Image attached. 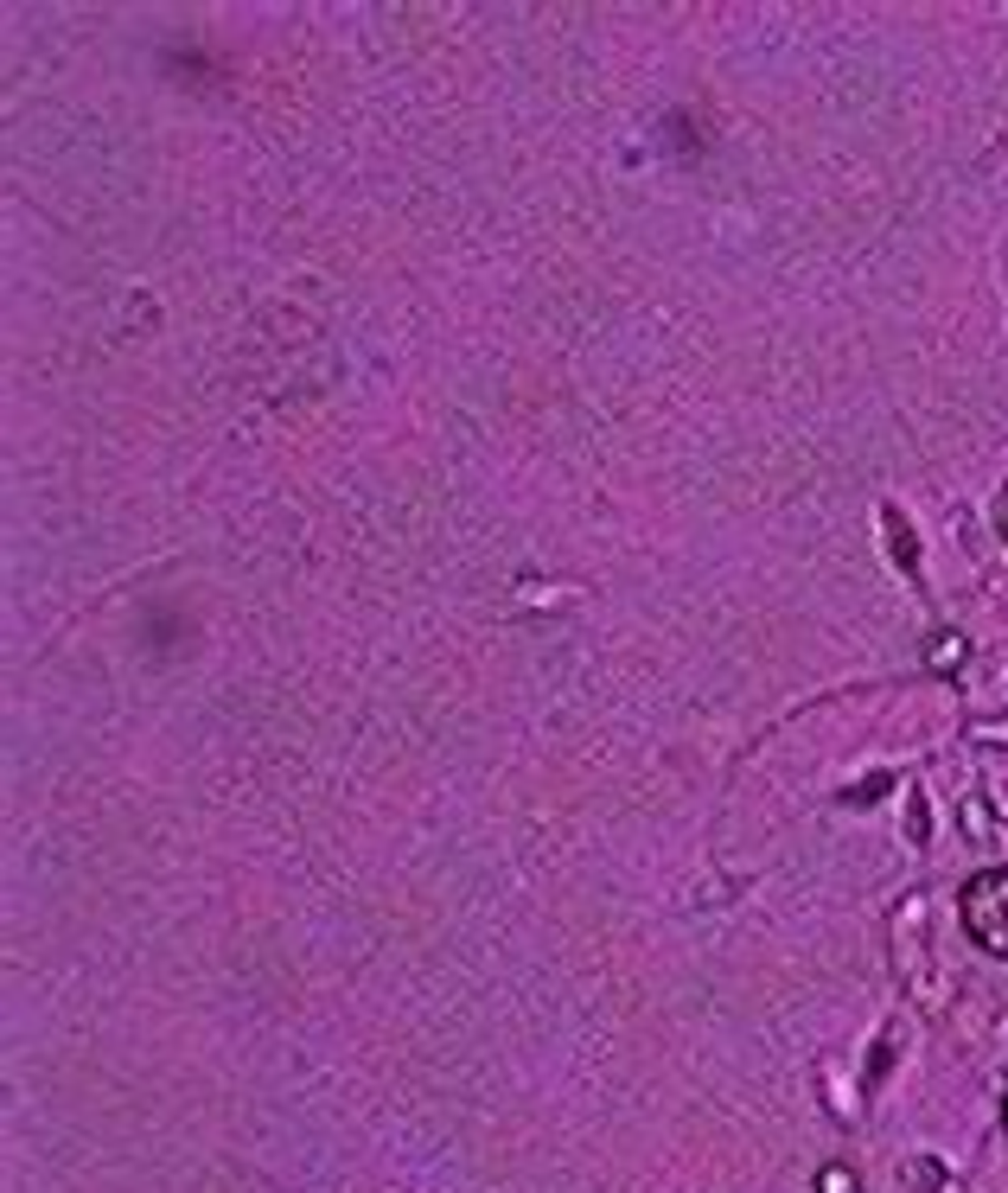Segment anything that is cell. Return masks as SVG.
Masks as SVG:
<instances>
[{"instance_id":"1","label":"cell","mask_w":1008,"mask_h":1193,"mask_svg":"<svg viewBox=\"0 0 1008 1193\" xmlns=\"http://www.w3.org/2000/svg\"><path fill=\"white\" fill-rule=\"evenodd\" d=\"M963 926L989 951H1008V874H977L963 888Z\"/></svg>"},{"instance_id":"2","label":"cell","mask_w":1008,"mask_h":1193,"mask_svg":"<svg viewBox=\"0 0 1008 1193\" xmlns=\"http://www.w3.org/2000/svg\"><path fill=\"white\" fill-rule=\"evenodd\" d=\"M1002 268H1008V243H1002ZM1002 281H1008V275H1002Z\"/></svg>"}]
</instances>
